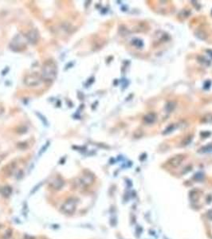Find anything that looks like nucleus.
<instances>
[{"instance_id":"nucleus-13","label":"nucleus","mask_w":212,"mask_h":239,"mask_svg":"<svg viewBox=\"0 0 212 239\" xmlns=\"http://www.w3.org/2000/svg\"><path fill=\"white\" fill-rule=\"evenodd\" d=\"M208 218H210L211 220H212V211H209V212H208Z\"/></svg>"},{"instance_id":"nucleus-5","label":"nucleus","mask_w":212,"mask_h":239,"mask_svg":"<svg viewBox=\"0 0 212 239\" xmlns=\"http://www.w3.org/2000/svg\"><path fill=\"white\" fill-rule=\"evenodd\" d=\"M40 38V34L37 29H33L26 34V39L30 44H35L38 42Z\"/></svg>"},{"instance_id":"nucleus-1","label":"nucleus","mask_w":212,"mask_h":239,"mask_svg":"<svg viewBox=\"0 0 212 239\" xmlns=\"http://www.w3.org/2000/svg\"><path fill=\"white\" fill-rule=\"evenodd\" d=\"M57 74V65L54 61L48 60L43 64L42 69V79L46 83H51L56 79Z\"/></svg>"},{"instance_id":"nucleus-2","label":"nucleus","mask_w":212,"mask_h":239,"mask_svg":"<svg viewBox=\"0 0 212 239\" xmlns=\"http://www.w3.org/2000/svg\"><path fill=\"white\" fill-rule=\"evenodd\" d=\"M77 206V200L75 198H69L62 204L60 211L65 214H72L75 212Z\"/></svg>"},{"instance_id":"nucleus-6","label":"nucleus","mask_w":212,"mask_h":239,"mask_svg":"<svg viewBox=\"0 0 212 239\" xmlns=\"http://www.w3.org/2000/svg\"><path fill=\"white\" fill-rule=\"evenodd\" d=\"M93 181V177L92 175H84L82 177L79 179V181H77L81 187H87L90 185Z\"/></svg>"},{"instance_id":"nucleus-4","label":"nucleus","mask_w":212,"mask_h":239,"mask_svg":"<svg viewBox=\"0 0 212 239\" xmlns=\"http://www.w3.org/2000/svg\"><path fill=\"white\" fill-rule=\"evenodd\" d=\"M42 77L38 75L37 74H28L24 78V83L29 87H36L38 86L42 83Z\"/></svg>"},{"instance_id":"nucleus-8","label":"nucleus","mask_w":212,"mask_h":239,"mask_svg":"<svg viewBox=\"0 0 212 239\" xmlns=\"http://www.w3.org/2000/svg\"><path fill=\"white\" fill-rule=\"evenodd\" d=\"M183 158L184 157L182 156H176L174 158H172L171 160L169 161V163L173 167H177L178 165H179L181 163L182 160H183Z\"/></svg>"},{"instance_id":"nucleus-11","label":"nucleus","mask_w":212,"mask_h":239,"mask_svg":"<svg viewBox=\"0 0 212 239\" xmlns=\"http://www.w3.org/2000/svg\"><path fill=\"white\" fill-rule=\"evenodd\" d=\"M155 115L154 113H149L148 115H147V116L144 117V121L148 124L152 123V122L155 121Z\"/></svg>"},{"instance_id":"nucleus-7","label":"nucleus","mask_w":212,"mask_h":239,"mask_svg":"<svg viewBox=\"0 0 212 239\" xmlns=\"http://www.w3.org/2000/svg\"><path fill=\"white\" fill-rule=\"evenodd\" d=\"M50 186L54 190L62 189V187L64 186V181L60 177L55 178L51 181Z\"/></svg>"},{"instance_id":"nucleus-3","label":"nucleus","mask_w":212,"mask_h":239,"mask_svg":"<svg viewBox=\"0 0 212 239\" xmlns=\"http://www.w3.org/2000/svg\"><path fill=\"white\" fill-rule=\"evenodd\" d=\"M10 49L13 51H15V52H19V51L23 50L24 49H26V42H25V38L21 35L15 36L14 39L10 42Z\"/></svg>"},{"instance_id":"nucleus-12","label":"nucleus","mask_w":212,"mask_h":239,"mask_svg":"<svg viewBox=\"0 0 212 239\" xmlns=\"http://www.w3.org/2000/svg\"><path fill=\"white\" fill-rule=\"evenodd\" d=\"M3 112H4V108H3V106H2V105H1V104H0V116H1V115H2Z\"/></svg>"},{"instance_id":"nucleus-10","label":"nucleus","mask_w":212,"mask_h":239,"mask_svg":"<svg viewBox=\"0 0 212 239\" xmlns=\"http://www.w3.org/2000/svg\"><path fill=\"white\" fill-rule=\"evenodd\" d=\"M14 168H15V165H14V163H10V164H8V165L7 166V167H5L4 168V171H5V175H6V173H7V175H11L12 173H13V171H14Z\"/></svg>"},{"instance_id":"nucleus-9","label":"nucleus","mask_w":212,"mask_h":239,"mask_svg":"<svg viewBox=\"0 0 212 239\" xmlns=\"http://www.w3.org/2000/svg\"><path fill=\"white\" fill-rule=\"evenodd\" d=\"M12 193V188L9 186H6L3 187L1 189V194L4 197H9Z\"/></svg>"}]
</instances>
